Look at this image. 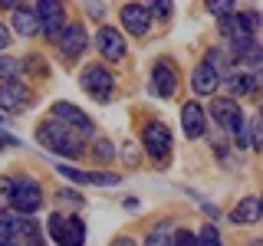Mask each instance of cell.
<instances>
[{"label": "cell", "instance_id": "cell-26", "mask_svg": "<svg viewBox=\"0 0 263 246\" xmlns=\"http://www.w3.org/2000/svg\"><path fill=\"white\" fill-rule=\"evenodd\" d=\"M56 200H66L69 207H82V194H76V191H56Z\"/></svg>", "mask_w": 263, "mask_h": 246}, {"label": "cell", "instance_id": "cell-37", "mask_svg": "<svg viewBox=\"0 0 263 246\" xmlns=\"http://www.w3.org/2000/svg\"><path fill=\"white\" fill-rule=\"evenodd\" d=\"M33 246H40V243H33Z\"/></svg>", "mask_w": 263, "mask_h": 246}, {"label": "cell", "instance_id": "cell-5", "mask_svg": "<svg viewBox=\"0 0 263 246\" xmlns=\"http://www.w3.org/2000/svg\"><path fill=\"white\" fill-rule=\"evenodd\" d=\"M53 118L63 121V125L69 128L76 138H89V135L96 131V128H92V118H89L82 109H76V105H69V102H56V105H53Z\"/></svg>", "mask_w": 263, "mask_h": 246}, {"label": "cell", "instance_id": "cell-19", "mask_svg": "<svg viewBox=\"0 0 263 246\" xmlns=\"http://www.w3.org/2000/svg\"><path fill=\"white\" fill-rule=\"evenodd\" d=\"M260 217H263L260 197H243V200L230 210V220H234V223H257Z\"/></svg>", "mask_w": 263, "mask_h": 246}, {"label": "cell", "instance_id": "cell-14", "mask_svg": "<svg viewBox=\"0 0 263 246\" xmlns=\"http://www.w3.org/2000/svg\"><path fill=\"white\" fill-rule=\"evenodd\" d=\"M122 23L132 36H145L148 27H152V10L145 4H125L122 7Z\"/></svg>", "mask_w": 263, "mask_h": 246}, {"label": "cell", "instance_id": "cell-34", "mask_svg": "<svg viewBox=\"0 0 263 246\" xmlns=\"http://www.w3.org/2000/svg\"><path fill=\"white\" fill-rule=\"evenodd\" d=\"M250 246H263V240H253V243H250Z\"/></svg>", "mask_w": 263, "mask_h": 246}, {"label": "cell", "instance_id": "cell-6", "mask_svg": "<svg viewBox=\"0 0 263 246\" xmlns=\"http://www.w3.org/2000/svg\"><path fill=\"white\" fill-rule=\"evenodd\" d=\"M142 145H145V151L152 154L155 161H168V154H171V131H168V125L148 121L145 131H142Z\"/></svg>", "mask_w": 263, "mask_h": 246}, {"label": "cell", "instance_id": "cell-1", "mask_svg": "<svg viewBox=\"0 0 263 246\" xmlns=\"http://www.w3.org/2000/svg\"><path fill=\"white\" fill-rule=\"evenodd\" d=\"M36 141L43 148H49L53 154H60V158H79V154H82L79 138L72 135L63 121H53V118L43 121V125L36 128Z\"/></svg>", "mask_w": 263, "mask_h": 246}, {"label": "cell", "instance_id": "cell-32", "mask_svg": "<svg viewBox=\"0 0 263 246\" xmlns=\"http://www.w3.org/2000/svg\"><path fill=\"white\" fill-rule=\"evenodd\" d=\"M112 246H135V240H128V236H119V240H112Z\"/></svg>", "mask_w": 263, "mask_h": 246}, {"label": "cell", "instance_id": "cell-35", "mask_svg": "<svg viewBox=\"0 0 263 246\" xmlns=\"http://www.w3.org/2000/svg\"><path fill=\"white\" fill-rule=\"evenodd\" d=\"M0 151H4V135H0Z\"/></svg>", "mask_w": 263, "mask_h": 246}, {"label": "cell", "instance_id": "cell-25", "mask_svg": "<svg viewBox=\"0 0 263 246\" xmlns=\"http://www.w3.org/2000/svg\"><path fill=\"white\" fill-rule=\"evenodd\" d=\"M13 203V180L10 177H0V210Z\"/></svg>", "mask_w": 263, "mask_h": 246}, {"label": "cell", "instance_id": "cell-18", "mask_svg": "<svg viewBox=\"0 0 263 246\" xmlns=\"http://www.w3.org/2000/svg\"><path fill=\"white\" fill-rule=\"evenodd\" d=\"M13 30L20 33V36H33V33H40L36 7H13Z\"/></svg>", "mask_w": 263, "mask_h": 246}, {"label": "cell", "instance_id": "cell-29", "mask_svg": "<svg viewBox=\"0 0 263 246\" xmlns=\"http://www.w3.org/2000/svg\"><path fill=\"white\" fill-rule=\"evenodd\" d=\"M178 246H197V236L187 233V230H181V233H178Z\"/></svg>", "mask_w": 263, "mask_h": 246}, {"label": "cell", "instance_id": "cell-28", "mask_svg": "<svg viewBox=\"0 0 263 246\" xmlns=\"http://www.w3.org/2000/svg\"><path fill=\"white\" fill-rule=\"evenodd\" d=\"M208 7H211V13H217V16H220V20L234 13V7H230L227 0H214V4H208Z\"/></svg>", "mask_w": 263, "mask_h": 246}, {"label": "cell", "instance_id": "cell-8", "mask_svg": "<svg viewBox=\"0 0 263 246\" xmlns=\"http://www.w3.org/2000/svg\"><path fill=\"white\" fill-rule=\"evenodd\" d=\"M175 89H178L175 63H171V59L155 63V69H152V92L158 95V98H171V95H175Z\"/></svg>", "mask_w": 263, "mask_h": 246}, {"label": "cell", "instance_id": "cell-9", "mask_svg": "<svg viewBox=\"0 0 263 246\" xmlns=\"http://www.w3.org/2000/svg\"><path fill=\"white\" fill-rule=\"evenodd\" d=\"M30 89L23 82H0V109L4 112H23L30 109Z\"/></svg>", "mask_w": 263, "mask_h": 246}, {"label": "cell", "instance_id": "cell-12", "mask_svg": "<svg viewBox=\"0 0 263 246\" xmlns=\"http://www.w3.org/2000/svg\"><path fill=\"white\" fill-rule=\"evenodd\" d=\"M96 46H99V53H102L109 63H115V59H122V56H125V36H122L119 30H112V27H99Z\"/></svg>", "mask_w": 263, "mask_h": 246}, {"label": "cell", "instance_id": "cell-22", "mask_svg": "<svg viewBox=\"0 0 263 246\" xmlns=\"http://www.w3.org/2000/svg\"><path fill=\"white\" fill-rule=\"evenodd\" d=\"M197 246H224L220 243V233H217V227H201V233H197Z\"/></svg>", "mask_w": 263, "mask_h": 246}, {"label": "cell", "instance_id": "cell-15", "mask_svg": "<svg viewBox=\"0 0 263 246\" xmlns=\"http://www.w3.org/2000/svg\"><path fill=\"white\" fill-rule=\"evenodd\" d=\"M56 39H60V53L66 56V59H76L82 49H86V43H89L86 30H82L79 23H66V30H63Z\"/></svg>", "mask_w": 263, "mask_h": 246}, {"label": "cell", "instance_id": "cell-3", "mask_svg": "<svg viewBox=\"0 0 263 246\" xmlns=\"http://www.w3.org/2000/svg\"><path fill=\"white\" fill-rule=\"evenodd\" d=\"M46 233L60 246H86V227H82L79 217H60V213H53Z\"/></svg>", "mask_w": 263, "mask_h": 246}, {"label": "cell", "instance_id": "cell-36", "mask_svg": "<svg viewBox=\"0 0 263 246\" xmlns=\"http://www.w3.org/2000/svg\"><path fill=\"white\" fill-rule=\"evenodd\" d=\"M260 207H263V197H260Z\"/></svg>", "mask_w": 263, "mask_h": 246}, {"label": "cell", "instance_id": "cell-33", "mask_svg": "<svg viewBox=\"0 0 263 246\" xmlns=\"http://www.w3.org/2000/svg\"><path fill=\"white\" fill-rule=\"evenodd\" d=\"M0 246H13V243H10V240H0Z\"/></svg>", "mask_w": 263, "mask_h": 246}, {"label": "cell", "instance_id": "cell-31", "mask_svg": "<svg viewBox=\"0 0 263 246\" xmlns=\"http://www.w3.org/2000/svg\"><path fill=\"white\" fill-rule=\"evenodd\" d=\"M7 46H10V30H7L4 23H0V53H4Z\"/></svg>", "mask_w": 263, "mask_h": 246}, {"label": "cell", "instance_id": "cell-17", "mask_svg": "<svg viewBox=\"0 0 263 246\" xmlns=\"http://www.w3.org/2000/svg\"><path fill=\"white\" fill-rule=\"evenodd\" d=\"M181 128H184V138H201L204 128H208V118H204V109L197 102H187L181 109Z\"/></svg>", "mask_w": 263, "mask_h": 246}, {"label": "cell", "instance_id": "cell-38", "mask_svg": "<svg viewBox=\"0 0 263 246\" xmlns=\"http://www.w3.org/2000/svg\"><path fill=\"white\" fill-rule=\"evenodd\" d=\"M260 118H263V112H260Z\"/></svg>", "mask_w": 263, "mask_h": 246}, {"label": "cell", "instance_id": "cell-30", "mask_svg": "<svg viewBox=\"0 0 263 246\" xmlns=\"http://www.w3.org/2000/svg\"><path fill=\"white\" fill-rule=\"evenodd\" d=\"M152 13L155 16H171V4H152Z\"/></svg>", "mask_w": 263, "mask_h": 246}, {"label": "cell", "instance_id": "cell-4", "mask_svg": "<svg viewBox=\"0 0 263 246\" xmlns=\"http://www.w3.org/2000/svg\"><path fill=\"white\" fill-rule=\"evenodd\" d=\"M79 86L86 89L96 102H109V95L115 89V79H112V72L105 69V66H86L82 76H79Z\"/></svg>", "mask_w": 263, "mask_h": 246}, {"label": "cell", "instance_id": "cell-2", "mask_svg": "<svg viewBox=\"0 0 263 246\" xmlns=\"http://www.w3.org/2000/svg\"><path fill=\"white\" fill-rule=\"evenodd\" d=\"M211 118L217 121L224 131L237 135L240 145H250V138H247V125H243V112H240V105H237V98H214V102H211Z\"/></svg>", "mask_w": 263, "mask_h": 246}, {"label": "cell", "instance_id": "cell-11", "mask_svg": "<svg viewBox=\"0 0 263 246\" xmlns=\"http://www.w3.org/2000/svg\"><path fill=\"white\" fill-rule=\"evenodd\" d=\"M36 16H40V30L46 33V36H60L66 30V13H63V4H53V0H43V4H36Z\"/></svg>", "mask_w": 263, "mask_h": 246}, {"label": "cell", "instance_id": "cell-27", "mask_svg": "<svg viewBox=\"0 0 263 246\" xmlns=\"http://www.w3.org/2000/svg\"><path fill=\"white\" fill-rule=\"evenodd\" d=\"M92 154H96V161H112L115 151H112L109 141H96V151H92Z\"/></svg>", "mask_w": 263, "mask_h": 246}, {"label": "cell", "instance_id": "cell-10", "mask_svg": "<svg viewBox=\"0 0 263 246\" xmlns=\"http://www.w3.org/2000/svg\"><path fill=\"white\" fill-rule=\"evenodd\" d=\"M13 236H27L30 243H36V223L16 217V213L0 210V240H13Z\"/></svg>", "mask_w": 263, "mask_h": 246}, {"label": "cell", "instance_id": "cell-21", "mask_svg": "<svg viewBox=\"0 0 263 246\" xmlns=\"http://www.w3.org/2000/svg\"><path fill=\"white\" fill-rule=\"evenodd\" d=\"M145 246H171V233H168V223L155 227L152 233H148V240H145Z\"/></svg>", "mask_w": 263, "mask_h": 246}, {"label": "cell", "instance_id": "cell-24", "mask_svg": "<svg viewBox=\"0 0 263 246\" xmlns=\"http://www.w3.org/2000/svg\"><path fill=\"white\" fill-rule=\"evenodd\" d=\"M247 128H250V148H257V151H260V148H263V118L257 115L253 125H247Z\"/></svg>", "mask_w": 263, "mask_h": 246}, {"label": "cell", "instance_id": "cell-7", "mask_svg": "<svg viewBox=\"0 0 263 246\" xmlns=\"http://www.w3.org/2000/svg\"><path fill=\"white\" fill-rule=\"evenodd\" d=\"M40 203H43V194H40L36 180L16 177L13 180V207H16V213H36Z\"/></svg>", "mask_w": 263, "mask_h": 246}, {"label": "cell", "instance_id": "cell-13", "mask_svg": "<svg viewBox=\"0 0 263 246\" xmlns=\"http://www.w3.org/2000/svg\"><path fill=\"white\" fill-rule=\"evenodd\" d=\"M230 53H234V59L243 66V69L257 72L263 66V49L257 46V39L247 36V39H237V43H230Z\"/></svg>", "mask_w": 263, "mask_h": 246}, {"label": "cell", "instance_id": "cell-16", "mask_svg": "<svg viewBox=\"0 0 263 246\" xmlns=\"http://www.w3.org/2000/svg\"><path fill=\"white\" fill-rule=\"evenodd\" d=\"M191 86H194L197 95H211L214 89L220 86V69H217L214 63H201V66L191 72Z\"/></svg>", "mask_w": 263, "mask_h": 246}, {"label": "cell", "instance_id": "cell-23", "mask_svg": "<svg viewBox=\"0 0 263 246\" xmlns=\"http://www.w3.org/2000/svg\"><path fill=\"white\" fill-rule=\"evenodd\" d=\"M60 174H63V177H69L72 184H89V174H86V171L69 168V164H60Z\"/></svg>", "mask_w": 263, "mask_h": 246}, {"label": "cell", "instance_id": "cell-20", "mask_svg": "<svg viewBox=\"0 0 263 246\" xmlns=\"http://www.w3.org/2000/svg\"><path fill=\"white\" fill-rule=\"evenodd\" d=\"M20 69L23 66L10 59V56H0V82H20Z\"/></svg>", "mask_w": 263, "mask_h": 246}]
</instances>
